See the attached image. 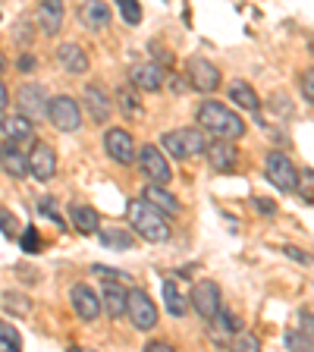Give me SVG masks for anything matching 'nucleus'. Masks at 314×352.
<instances>
[{
	"label": "nucleus",
	"mask_w": 314,
	"mask_h": 352,
	"mask_svg": "<svg viewBox=\"0 0 314 352\" xmlns=\"http://www.w3.org/2000/svg\"><path fill=\"white\" fill-rule=\"evenodd\" d=\"M104 148H107L110 161L123 164V167H129L132 161H135V154H139V148H135V139H132L126 129H107L104 132Z\"/></svg>",
	"instance_id": "10"
},
{
	"label": "nucleus",
	"mask_w": 314,
	"mask_h": 352,
	"mask_svg": "<svg viewBox=\"0 0 314 352\" xmlns=\"http://www.w3.org/2000/svg\"><path fill=\"white\" fill-rule=\"evenodd\" d=\"M3 66H7V60H3V54H0V73H3Z\"/></svg>",
	"instance_id": "47"
},
{
	"label": "nucleus",
	"mask_w": 314,
	"mask_h": 352,
	"mask_svg": "<svg viewBox=\"0 0 314 352\" xmlns=\"http://www.w3.org/2000/svg\"><path fill=\"white\" fill-rule=\"evenodd\" d=\"M117 10L126 19V25H139L142 22V3L139 0H117Z\"/></svg>",
	"instance_id": "29"
},
{
	"label": "nucleus",
	"mask_w": 314,
	"mask_h": 352,
	"mask_svg": "<svg viewBox=\"0 0 314 352\" xmlns=\"http://www.w3.org/2000/svg\"><path fill=\"white\" fill-rule=\"evenodd\" d=\"M283 252H286V255H289V258H295V261H302V264H308V261H311V258H308L305 252H299V249H295V245H283Z\"/></svg>",
	"instance_id": "41"
},
{
	"label": "nucleus",
	"mask_w": 314,
	"mask_h": 352,
	"mask_svg": "<svg viewBox=\"0 0 314 352\" xmlns=\"http://www.w3.org/2000/svg\"><path fill=\"white\" fill-rule=\"evenodd\" d=\"M79 16L85 22V29L101 32V29H107V22H110V7L104 0H82Z\"/></svg>",
	"instance_id": "20"
},
{
	"label": "nucleus",
	"mask_w": 314,
	"mask_h": 352,
	"mask_svg": "<svg viewBox=\"0 0 314 352\" xmlns=\"http://www.w3.org/2000/svg\"><path fill=\"white\" fill-rule=\"evenodd\" d=\"M135 161H139L142 173L148 176V183L167 186L170 179H173V170H170L167 157H164V148H157V145H142L139 154H135Z\"/></svg>",
	"instance_id": "5"
},
{
	"label": "nucleus",
	"mask_w": 314,
	"mask_h": 352,
	"mask_svg": "<svg viewBox=\"0 0 314 352\" xmlns=\"http://www.w3.org/2000/svg\"><path fill=\"white\" fill-rule=\"evenodd\" d=\"M7 107H10V91H7V85L0 82V113H3Z\"/></svg>",
	"instance_id": "43"
},
{
	"label": "nucleus",
	"mask_w": 314,
	"mask_h": 352,
	"mask_svg": "<svg viewBox=\"0 0 314 352\" xmlns=\"http://www.w3.org/2000/svg\"><path fill=\"white\" fill-rule=\"evenodd\" d=\"M286 346H289V349H311V343H308V340L302 337L299 330H293V333L286 337Z\"/></svg>",
	"instance_id": "39"
},
{
	"label": "nucleus",
	"mask_w": 314,
	"mask_h": 352,
	"mask_svg": "<svg viewBox=\"0 0 314 352\" xmlns=\"http://www.w3.org/2000/svg\"><path fill=\"white\" fill-rule=\"evenodd\" d=\"M198 123L201 129L211 132L214 139H227V142H236L245 135V123L236 110H229L227 104H217V101H205L198 107Z\"/></svg>",
	"instance_id": "2"
},
{
	"label": "nucleus",
	"mask_w": 314,
	"mask_h": 352,
	"mask_svg": "<svg viewBox=\"0 0 314 352\" xmlns=\"http://www.w3.org/2000/svg\"><path fill=\"white\" fill-rule=\"evenodd\" d=\"M208 135L201 129H176V132H164L161 135V148L176 157V161H189V157H198V154L208 151Z\"/></svg>",
	"instance_id": "3"
},
{
	"label": "nucleus",
	"mask_w": 314,
	"mask_h": 352,
	"mask_svg": "<svg viewBox=\"0 0 314 352\" xmlns=\"http://www.w3.org/2000/svg\"><path fill=\"white\" fill-rule=\"evenodd\" d=\"M32 66H35V60H32V57H19V69H22V73H25V69H32Z\"/></svg>",
	"instance_id": "46"
},
{
	"label": "nucleus",
	"mask_w": 314,
	"mask_h": 352,
	"mask_svg": "<svg viewBox=\"0 0 314 352\" xmlns=\"http://www.w3.org/2000/svg\"><path fill=\"white\" fill-rule=\"evenodd\" d=\"M85 104H88V113L95 123H107L110 113H113V104H110L107 91L101 85H88L85 88Z\"/></svg>",
	"instance_id": "21"
},
{
	"label": "nucleus",
	"mask_w": 314,
	"mask_h": 352,
	"mask_svg": "<svg viewBox=\"0 0 314 352\" xmlns=\"http://www.w3.org/2000/svg\"><path fill=\"white\" fill-rule=\"evenodd\" d=\"M91 274H98L101 280H117V283H123V280H129L123 271H117V267H107V264H95L91 267Z\"/></svg>",
	"instance_id": "35"
},
{
	"label": "nucleus",
	"mask_w": 314,
	"mask_h": 352,
	"mask_svg": "<svg viewBox=\"0 0 314 352\" xmlns=\"http://www.w3.org/2000/svg\"><path fill=\"white\" fill-rule=\"evenodd\" d=\"M208 161H211V167L217 170V173H229V170L236 167V161H239V151L233 148V142L227 139H217L208 145Z\"/></svg>",
	"instance_id": "17"
},
{
	"label": "nucleus",
	"mask_w": 314,
	"mask_h": 352,
	"mask_svg": "<svg viewBox=\"0 0 314 352\" xmlns=\"http://www.w3.org/2000/svg\"><path fill=\"white\" fill-rule=\"evenodd\" d=\"M164 308H167L173 318H183L186 308H189V305H186V299H183V293L176 289L173 280H167V283H164Z\"/></svg>",
	"instance_id": "27"
},
{
	"label": "nucleus",
	"mask_w": 314,
	"mask_h": 352,
	"mask_svg": "<svg viewBox=\"0 0 314 352\" xmlns=\"http://www.w3.org/2000/svg\"><path fill=\"white\" fill-rule=\"evenodd\" d=\"M120 107H123V113H132V117H139L142 113V104L135 101V95L126 91V88H120Z\"/></svg>",
	"instance_id": "33"
},
{
	"label": "nucleus",
	"mask_w": 314,
	"mask_h": 352,
	"mask_svg": "<svg viewBox=\"0 0 314 352\" xmlns=\"http://www.w3.org/2000/svg\"><path fill=\"white\" fill-rule=\"evenodd\" d=\"M22 337L13 324H0V352H19Z\"/></svg>",
	"instance_id": "28"
},
{
	"label": "nucleus",
	"mask_w": 314,
	"mask_h": 352,
	"mask_svg": "<svg viewBox=\"0 0 314 352\" xmlns=\"http://www.w3.org/2000/svg\"><path fill=\"white\" fill-rule=\"evenodd\" d=\"M3 308H10V311H16V315H29V311H32V302L22 299L19 293H7V296H3Z\"/></svg>",
	"instance_id": "32"
},
{
	"label": "nucleus",
	"mask_w": 314,
	"mask_h": 352,
	"mask_svg": "<svg viewBox=\"0 0 314 352\" xmlns=\"http://www.w3.org/2000/svg\"><path fill=\"white\" fill-rule=\"evenodd\" d=\"M299 85H302V95H305V101L314 107V69H308V73H302Z\"/></svg>",
	"instance_id": "37"
},
{
	"label": "nucleus",
	"mask_w": 314,
	"mask_h": 352,
	"mask_svg": "<svg viewBox=\"0 0 314 352\" xmlns=\"http://www.w3.org/2000/svg\"><path fill=\"white\" fill-rule=\"evenodd\" d=\"M69 299H73V308L76 315L82 318V321H95L98 315H101V296L91 289V286L85 283H76L73 293H69Z\"/></svg>",
	"instance_id": "13"
},
{
	"label": "nucleus",
	"mask_w": 314,
	"mask_h": 352,
	"mask_svg": "<svg viewBox=\"0 0 314 352\" xmlns=\"http://www.w3.org/2000/svg\"><path fill=\"white\" fill-rule=\"evenodd\" d=\"M142 198L151 201V205L157 208V211H164V214H179V201H176V198L170 195L161 183H148L145 192H142Z\"/></svg>",
	"instance_id": "23"
},
{
	"label": "nucleus",
	"mask_w": 314,
	"mask_h": 352,
	"mask_svg": "<svg viewBox=\"0 0 314 352\" xmlns=\"http://www.w3.org/2000/svg\"><path fill=\"white\" fill-rule=\"evenodd\" d=\"M299 333L314 346V315H302L299 318Z\"/></svg>",
	"instance_id": "38"
},
{
	"label": "nucleus",
	"mask_w": 314,
	"mask_h": 352,
	"mask_svg": "<svg viewBox=\"0 0 314 352\" xmlns=\"http://www.w3.org/2000/svg\"><path fill=\"white\" fill-rule=\"evenodd\" d=\"M258 346H261V343H258V337H251V333H242V330L236 333V340H233V349L236 352H255Z\"/></svg>",
	"instance_id": "34"
},
{
	"label": "nucleus",
	"mask_w": 314,
	"mask_h": 352,
	"mask_svg": "<svg viewBox=\"0 0 314 352\" xmlns=\"http://www.w3.org/2000/svg\"><path fill=\"white\" fill-rule=\"evenodd\" d=\"M126 220L135 236H142L145 242H167L170 239V223L164 217V211L145 201V198H132L126 205Z\"/></svg>",
	"instance_id": "1"
},
{
	"label": "nucleus",
	"mask_w": 314,
	"mask_h": 352,
	"mask_svg": "<svg viewBox=\"0 0 314 352\" xmlns=\"http://www.w3.org/2000/svg\"><path fill=\"white\" fill-rule=\"evenodd\" d=\"M69 220L76 223V230H79V233H98V227H101L98 211H95V208H88V205H73V208H69Z\"/></svg>",
	"instance_id": "24"
},
{
	"label": "nucleus",
	"mask_w": 314,
	"mask_h": 352,
	"mask_svg": "<svg viewBox=\"0 0 314 352\" xmlns=\"http://www.w3.org/2000/svg\"><path fill=\"white\" fill-rule=\"evenodd\" d=\"M98 236H101L104 249H117V252L135 249V239H132V233H126V230H101Z\"/></svg>",
	"instance_id": "26"
},
{
	"label": "nucleus",
	"mask_w": 314,
	"mask_h": 352,
	"mask_svg": "<svg viewBox=\"0 0 314 352\" xmlns=\"http://www.w3.org/2000/svg\"><path fill=\"white\" fill-rule=\"evenodd\" d=\"M57 63L63 66V73H69V76L88 73V54L82 51L76 41L60 44V47H57Z\"/></svg>",
	"instance_id": "16"
},
{
	"label": "nucleus",
	"mask_w": 314,
	"mask_h": 352,
	"mask_svg": "<svg viewBox=\"0 0 314 352\" xmlns=\"http://www.w3.org/2000/svg\"><path fill=\"white\" fill-rule=\"evenodd\" d=\"M0 167L7 170L10 176H25V173H29V157H25V148H19V142H13V139L0 142Z\"/></svg>",
	"instance_id": "15"
},
{
	"label": "nucleus",
	"mask_w": 314,
	"mask_h": 352,
	"mask_svg": "<svg viewBox=\"0 0 314 352\" xmlns=\"http://www.w3.org/2000/svg\"><path fill=\"white\" fill-rule=\"evenodd\" d=\"M267 179L280 192H295V186H299V167L283 151H271L267 154Z\"/></svg>",
	"instance_id": "7"
},
{
	"label": "nucleus",
	"mask_w": 314,
	"mask_h": 352,
	"mask_svg": "<svg viewBox=\"0 0 314 352\" xmlns=\"http://www.w3.org/2000/svg\"><path fill=\"white\" fill-rule=\"evenodd\" d=\"M192 308H195L205 321H214V318H217V311L223 308L220 286L214 283V280H201V283H195V289H192Z\"/></svg>",
	"instance_id": "9"
},
{
	"label": "nucleus",
	"mask_w": 314,
	"mask_h": 352,
	"mask_svg": "<svg viewBox=\"0 0 314 352\" xmlns=\"http://www.w3.org/2000/svg\"><path fill=\"white\" fill-rule=\"evenodd\" d=\"M16 220H13V214H7V211H0V227H3V233L7 236H13L16 233V227H13Z\"/></svg>",
	"instance_id": "40"
},
{
	"label": "nucleus",
	"mask_w": 314,
	"mask_h": 352,
	"mask_svg": "<svg viewBox=\"0 0 314 352\" xmlns=\"http://www.w3.org/2000/svg\"><path fill=\"white\" fill-rule=\"evenodd\" d=\"M0 132H3V139L29 142L32 135H35V123H32L25 113H13V117H3V120H0Z\"/></svg>",
	"instance_id": "22"
},
{
	"label": "nucleus",
	"mask_w": 314,
	"mask_h": 352,
	"mask_svg": "<svg viewBox=\"0 0 314 352\" xmlns=\"http://www.w3.org/2000/svg\"><path fill=\"white\" fill-rule=\"evenodd\" d=\"M295 192L302 195V201H308V205H314V170H299V186H295Z\"/></svg>",
	"instance_id": "30"
},
{
	"label": "nucleus",
	"mask_w": 314,
	"mask_h": 352,
	"mask_svg": "<svg viewBox=\"0 0 314 352\" xmlns=\"http://www.w3.org/2000/svg\"><path fill=\"white\" fill-rule=\"evenodd\" d=\"M126 315H129L135 330H154L157 327V308L145 289H129L126 293Z\"/></svg>",
	"instance_id": "4"
},
{
	"label": "nucleus",
	"mask_w": 314,
	"mask_h": 352,
	"mask_svg": "<svg viewBox=\"0 0 314 352\" xmlns=\"http://www.w3.org/2000/svg\"><path fill=\"white\" fill-rule=\"evenodd\" d=\"M22 249L25 252H41V239H38L35 227H25V233H22Z\"/></svg>",
	"instance_id": "36"
},
{
	"label": "nucleus",
	"mask_w": 314,
	"mask_h": 352,
	"mask_svg": "<svg viewBox=\"0 0 314 352\" xmlns=\"http://www.w3.org/2000/svg\"><path fill=\"white\" fill-rule=\"evenodd\" d=\"M35 22L44 35H57L63 29V0H38Z\"/></svg>",
	"instance_id": "14"
},
{
	"label": "nucleus",
	"mask_w": 314,
	"mask_h": 352,
	"mask_svg": "<svg viewBox=\"0 0 314 352\" xmlns=\"http://www.w3.org/2000/svg\"><path fill=\"white\" fill-rule=\"evenodd\" d=\"M145 349H148V352H170L173 346H170V343H148Z\"/></svg>",
	"instance_id": "44"
},
{
	"label": "nucleus",
	"mask_w": 314,
	"mask_h": 352,
	"mask_svg": "<svg viewBox=\"0 0 314 352\" xmlns=\"http://www.w3.org/2000/svg\"><path fill=\"white\" fill-rule=\"evenodd\" d=\"M214 321H217L220 333H227V337H236V333H239V330H242L239 318H236V315H229V311H223V308H220V311H217V318H214Z\"/></svg>",
	"instance_id": "31"
},
{
	"label": "nucleus",
	"mask_w": 314,
	"mask_h": 352,
	"mask_svg": "<svg viewBox=\"0 0 314 352\" xmlns=\"http://www.w3.org/2000/svg\"><path fill=\"white\" fill-rule=\"evenodd\" d=\"M47 117H51V123L57 126L60 132H76V129H82V110H79V104H76V98H69V95L51 98Z\"/></svg>",
	"instance_id": "8"
},
{
	"label": "nucleus",
	"mask_w": 314,
	"mask_h": 352,
	"mask_svg": "<svg viewBox=\"0 0 314 352\" xmlns=\"http://www.w3.org/2000/svg\"><path fill=\"white\" fill-rule=\"evenodd\" d=\"M41 214H54V220H60V217H57V205H54V198H44V201H41Z\"/></svg>",
	"instance_id": "42"
},
{
	"label": "nucleus",
	"mask_w": 314,
	"mask_h": 352,
	"mask_svg": "<svg viewBox=\"0 0 314 352\" xmlns=\"http://www.w3.org/2000/svg\"><path fill=\"white\" fill-rule=\"evenodd\" d=\"M255 205L261 208L264 214H271V211H273V205H271V201H264V198H255Z\"/></svg>",
	"instance_id": "45"
},
{
	"label": "nucleus",
	"mask_w": 314,
	"mask_h": 352,
	"mask_svg": "<svg viewBox=\"0 0 314 352\" xmlns=\"http://www.w3.org/2000/svg\"><path fill=\"white\" fill-rule=\"evenodd\" d=\"M186 79H189V85L195 88V91L211 95L220 85V69L205 57H189V63H186Z\"/></svg>",
	"instance_id": "6"
},
{
	"label": "nucleus",
	"mask_w": 314,
	"mask_h": 352,
	"mask_svg": "<svg viewBox=\"0 0 314 352\" xmlns=\"http://www.w3.org/2000/svg\"><path fill=\"white\" fill-rule=\"evenodd\" d=\"M16 101H19V113H25L29 120H44L47 107H51V98L41 85H22Z\"/></svg>",
	"instance_id": "11"
},
{
	"label": "nucleus",
	"mask_w": 314,
	"mask_h": 352,
	"mask_svg": "<svg viewBox=\"0 0 314 352\" xmlns=\"http://www.w3.org/2000/svg\"><path fill=\"white\" fill-rule=\"evenodd\" d=\"M29 173L35 176V179H41V183H47V179L57 173V154H54L51 145L38 142L29 151Z\"/></svg>",
	"instance_id": "12"
},
{
	"label": "nucleus",
	"mask_w": 314,
	"mask_h": 352,
	"mask_svg": "<svg viewBox=\"0 0 314 352\" xmlns=\"http://www.w3.org/2000/svg\"><path fill=\"white\" fill-rule=\"evenodd\" d=\"M229 98H233V104L251 110V113L261 107V101H258V95H255V88H251L249 82H233V85H229Z\"/></svg>",
	"instance_id": "25"
},
{
	"label": "nucleus",
	"mask_w": 314,
	"mask_h": 352,
	"mask_svg": "<svg viewBox=\"0 0 314 352\" xmlns=\"http://www.w3.org/2000/svg\"><path fill=\"white\" fill-rule=\"evenodd\" d=\"M101 308L110 318H123L126 315V289L117 280H107L101 286Z\"/></svg>",
	"instance_id": "19"
},
{
	"label": "nucleus",
	"mask_w": 314,
	"mask_h": 352,
	"mask_svg": "<svg viewBox=\"0 0 314 352\" xmlns=\"http://www.w3.org/2000/svg\"><path fill=\"white\" fill-rule=\"evenodd\" d=\"M129 82L142 91H157L164 85V69L157 63H135L129 73Z\"/></svg>",
	"instance_id": "18"
}]
</instances>
